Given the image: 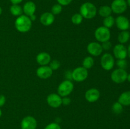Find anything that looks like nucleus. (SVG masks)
Here are the masks:
<instances>
[{"label":"nucleus","instance_id":"c756f323","mask_svg":"<svg viewBox=\"0 0 130 129\" xmlns=\"http://www.w3.org/2000/svg\"><path fill=\"white\" fill-rule=\"evenodd\" d=\"M44 129H61V127L57 123H51L46 125Z\"/></svg>","mask_w":130,"mask_h":129},{"label":"nucleus","instance_id":"7ed1b4c3","mask_svg":"<svg viewBox=\"0 0 130 129\" xmlns=\"http://www.w3.org/2000/svg\"><path fill=\"white\" fill-rule=\"evenodd\" d=\"M74 83L69 80H65L61 82L57 89L58 94L62 97L69 96L74 90Z\"/></svg>","mask_w":130,"mask_h":129},{"label":"nucleus","instance_id":"aec40b11","mask_svg":"<svg viewBox=\"0 0 130 129\" xmlns=\"http://www.w3.org/2000/svg\"><path fill=\"white\" fill-rule=\"evenodd\" d=\"M97 12L100 16L105 18L110 16L112 11L110 6H108V5H104L99 8V10H97Z\"/></svg>","mask_w":130,"mask_h":129},{"label":"nucleus","instance_id":"c9c22d12","mask_svg":"<svg viewBox=\"0 0 130 129\" xmlns=\"http://www.w3.org/2000/svg\"><path fill=\"white\" fill-rule=\"evenodd\" d=\"M10 1L12 5H19V4L21 3L24 0H10Z\"/></svg>","mask_w":130,"mask_h":129},{"label":"nucleus","instance_id":"79ce46f5","mask_svg":"<svg viewBox=\"0 0 130 129\" xmlns=\"http://www.w3.org/2000/svg\"><path fill=\"white\" fill-rule=\"evenodd\" d=\"M1 115H2V111L1 110V108H0V118H1Z\"/></svg>","mask_w":130,"mask_h":129},{"label":"nucleus","instance_id":"dca6fc26","mask_svg":"<svg viewBox=\"0 0 130 129\" xmlns=\"http://www.w3.org/2000/svg\"><path fill=\"white\" fill-rule=\"evenodd\" d=\"M51 61V56L46 52H41L36 56V61L40 66L48 65Z\"/></svg>","mask_w":130,"mask_h":129},{"label":"nucleus","instance_id":"0eeeda50","mask_svg":"<svg viewBox=\"0 0 130 129\" xmlns=\"http://www.w3.org/2000/svg\"><path fill=\"white\" fill-rule=\"evenodd\" d=\"M128 73L124 69L117 68L114 70L111 73L110 78L114 82L116 83H121L127 80Z\"/></svg>","mask_w":130,"mask_h":129},{"label":"nucleus","instance_id":"f03ea898","mask_svg":"<svg viewBox=\"0 0 130 129\" xmlns=\"http://www.w3.org/2000/svg\"><path fill=\"white\" fill-rule=\"evenodd\" d=\"M79 13L82 15L83 18L90 20L95 17L97 14V9L92 3H84L80 6Z\"/></svg>","mask_w":130,"mask_h":129},{"label":"nucleus","instance_id":"6ab92c4d","mask_svg":"<svg viewBox=\"0 0 130 129\" xmlns=\"http://www.w3.org/2000/svg\"><path fill=\"white\" fill-rule=\"evenodd\" d=\"M118 102H120L123 106H130V91H126L123 92L119 96Z\"/></svg>","mask_w":130,"mask_h":129},{"label":"nucleus","instance_id":"ea45409f","mask_svg":"<svg viewBox=\"0 0 130 129\" xmlns=\"http://www.w3.org/2000/svg\"><path fill=\"white\" fill-rule=\"evenodd\" d=\"M126 3H127V5H128V6H129L130 7V0H126Z\"/></svg>","mask_w":130,"mask_h":129},{"label":"nucleus","instance_id":"a19ab883","mask_svg":"<svg viewBox=\"0 0 130 129\" xmlns=\"http://www.w3.org/2000/svg\"><path fill=\"white\" fill-rule=\"evenodd\" d=\"M2 12H3V10H2V8H1V6H0V15L2 14Z\"/></svg>","mask_w":130,"mask_h":129},{"label":"nucleus","instance_id":"423d86ee","mask_svg":"<svg viewBox=\"0 0 130 129\" xmlns=\"http://www.w3.org/2000/svg\"><path fill=\"white\" fill-rule=\"evenodd\" d=\"M88 76V71L83 67H79L73 70L72 72V78L77 82L85 81Z\"/></svg>","mask_w":130,"mask_h":129},{"label":"nucleus","instance_id":"72a5a7b5","mask_svg":"<svg viewBox=\"0 0 130 129\" xmlns=\"http://www.w3.org/2000/svg\"><path fill=\"white\" fill-rule=\"evenodd\" d=\"M6 97L3 94L0 95V108L3 107V106L5 104V103H6Z\"/></svg>","mask_w":130,"mask_h":129},{"label":"nucleus","instance_id":"a878e982","mask_svg":"<svg viewBox=\"0 0 130 129\" xmlns=\"http://www.w3.org/2000/svg\"><path fill=\"white\" fill-rule=\"evenodd\" d=\"M123 110V106L118 101V102H114L112 106V111L114 114L119 115L121 113Z\"/></svg>","mask_w":130,"mask_h":129},{"label":"nucleus","instance_id":"58836bf2","mask_svg":"<svg viewBox=\"0 0 130 129\" xmlns=\"http://www.w3.org/2000/svg\"><path fill=\"white\" fill-rule=\"evenodd\" d=\"M128 80V82H130V73L129 74H128V76H127V80Z\"/></svg>","mask_w":130,"mask_h":129},{"label":"nucleus","instance_id":"9d476101","mask_svg":"<svg viewBox=\"0 0 130 129\" xmlns=\"http://www.w3.org/2000/svg\"><path fill=\"white\" fill-rule=\"evenodd\" d=\"M62 97L58 94L52 93L48 96L46 102L50 107L53 108H57L62 104Z\"/></svg>","mask_w":130,"mask_h":129},{"label":"nucleus","instance_id":"4468645a","mask_svg":"<svg viewBox=\"0 0 130 129\" xmlns=\"http://www.w3.org/2000/svg\"><path fill=\"white\" fill-rule=\"evenodd\" d=\"M53 71L48 65L40 66L36 70V75L41 79H47L53 74Z\"/></svg>","mask_w":130,"mask_h":129},{"label":"nucleus","instance_id":"20e7f679","mask_svg":"<svg viewBox=\"0 0 130 129\" xmlns=\"http://www.w3.org/2000/svg\"><path fill=\"white\" fill-rule=\"evenodd\" d=\"M111 34L110 29L104 26L98 27L95 31V37L99 42H104L110 40Z\"/></svg>","mask_w":130,"mask_h":129},{"label":"nucleus","instance_id":"2f4dec72","mask_svg":"<svg viewBox=\"0 0 130 129\" xmlns=\"http://www.w3.org/2000/svg\"><path fill=\"white\" fill-rule=\"evenodd\" d=\"M58 4L63 6H67L72 3V0H57Z\"/></svg>","mask_w":130,"mask_h":129},{"label":"nucleus","instance_id":"393cba45","mask_svg":"<svg viewBox=\"0 0 130 129\" xmlns=\"http://www.w3.org/2000/svg\"><path fill=\"white\" fill-rule=\"evenodd\" d=\"M83 17L80 13H75L71 17V22L73 24L76 25H80L83 22Z\"/></svg>","mask_w":130,"mask_h":129},{"label":"nucleus","instance_id":"9b49d317","mask_svg":"<svg viewBox=\"0 0 130 129\" xmlns=\"http://www.w3.org/2000/svg\"><path fill=\"white\" fill-rule=\"evenodd\" d=\"M113 54L114 57L118 59H126L128 56L127 48L124 44H118L113 49Z\"/></svg>","mask_w":130,"mask_h":129},{"label":"nucleus","instance_id":"473e14b6","mask_svg":"<svg viewBox=\"0 0 130 129\" xmlns=\"http://www.w3.org/2000/svg\"><path fill=\"white\" fill-rule=\"evenodd\" d=\"M71 102V98H70V97H69L68 96L62 97V104H63L64 106H68L69 104H70Z\"/></svg>","mask_w":130,"mask_h":129},{"label":"nucleus","instance_id":"7c9ffc66","mask_svg":"<svg viewBox=\"0 0 130 129\" xmlns=\"http://www.w3.org/2000/svg\"><path fill=\"white\" fill-rule=\"evenodd\" d=\"M103 50H105V51H108L112 47V44L109 40L106 42H102L101 44Z\"/></svg>","mask_w":130,"mask_h":129},{"label":"nucleus","instance_id":"4c0bfd02","mask_svg":"<svg viewBox=\"0 0 130 129\" xmlns=\"http://www.w3.org/2000/svg\"><path fill=\"white\" fill-rule=\"evenodd\" d=\"M127 51H128V56L130 58V44L129 45V46H128V48H127Z\"/></svg>","mask_w":130,"mask_h":129},{"label":"nucleus","instance_id":"ddd939ff","mask_svg":"<svg viewBox=\"0 0 130 129\" xmlns=\"http://www.w3.org/2000/svg\"><path fill=\"white\" fill-rule=\"evenodd\" d=\"M85 99L89 102H96L100 97V92L97 89L91 88L87 90L85 92Z\"/></svg>","mask_w":130,"mask_h":129},{"label":"nucleus","instance_id":"6e6552de","mask_svg":"<svg viewBox=\"0 0 130 129\" xmlns=\"http://www.w3.org/2000/svg\"><path fill=\"white\" fill-rule=\"evenodd\" d=\"M112 11L116 14L123 13L127 10V5L126 0H114L110 5Z\"/></svg>","mask_w":130,"mask_h":129},{"label":"nucleus","instance_id":"a211bd4d","mask_svg":"<svg viewBox=\"0 0 130 129\" xmlns=\"http://www.w3.org/2000/svg\"><path fill=\"white\" fill-rule=\"evenodd\" d=\"M23 13L27 16L34 15L36 10V6L33 1H29L25 3L23 6Z\"/></svg>","mask_w":130,"mask_h":129},{"label":"nucleus","instance_id":"f257e3e1","mask_svg":"<svg viewBox=\"0 0 130 129\" xmlns=\"http://www.w3.org/2000/svg\"><path fill=\"white\" fill-rule=\"evenodd\" d=\"M32 22L29 16L25 15H22L18 16L15 21V27L17 31L21 33L29 32L32 27Z\"/></svg>","mask_w":130,"mask_h":129},{"label":"nucleus","instance_id":"f704fd0d","mask_svg":"<svg viewBox=\"0 0 130 129\" xmlns=\"http://www.w3.org/2000/svg\"><path fill=\"white\" fill-rule=\"evenodd\" d=\"M66 78H67V80H72V72H70V71H67V72H66Z\"/></svg>","mask_w":130,"mask_h":129},{"label":"nucleus","instance_id":"5701e85b","mask_svg":"<svg viewBox=\"0 0 130 129\" xmlns=\"http://www.w3.org/2000/svg\"><path fill=\"white\" fill-rule=\"evenodd\" d=\"M94 63H95V61L93 57L89 56L84 58L83 61V67L87 70L90 69L93 67Z\"/></svg>","mask_w":130,"mask_h":129},{"label":"nucleus","instance_id":"cd10ccee","mask_svg":"<svg viewBox=\"0 0 130 129\" xmlns=\"http://www.w3.org/2000/svg\"><path fill=\"white\" fill-rule=\"evenodd\" d=\"M49 67L53 71L57 70L60 67V62L57 59H53L49 63Z\"/></svg>","mask_w":130,"mask_h":129},{"label":"nucleus","instance_id":"412c9836","mask_svg":"<svg viewBox=\"0 0 130 129\" xmlns=\"http://www.w3.org/2000/svg\"><path fill=\"white\" fill-rule=\"evenodd\" d=\"M130 38V33L128 30H123L119 34L118 40L119 44H124L128 42Z\"/></svg>","mask_w":130,"mask_h":129},{"label":"nucleus","instance_id":"39448f33","mask_svg":"<svg viewBox=\"0 0 130 129\" xmlns=\"http://www.w3.org/2000/svg\"><path fill=\"white\" fill-rule=\"evenodd\" d=\"M100 64L102 68L106 71H110L112 69L115 64L114 57L110 53H105L100 59Z\"/></svg>","mask_w":130,"mask_h":129},{"label":"nucleus","instance_id":"c85d7f7f","mask_svg":"<svg viewBox=\"0 0 130 129\" xmlns=\"http://www.w3.org/2000/svg\"><path fill=\"white\" fill-rule=\"evenodd\" d=\"M116 65L118 67V68L125 70L128 66V62L125 59H118L116 61Z\"/></svg>","mask_w":130,"mask_h":129},{"label":"nucleus","instance_id":"f3484780","mask_svg":"<svg viewBox=\"0 0 130 129\" xmlns=\"http://www.w3.org/2000/svg\"><path fill=\"white\" fill-rule=\"evenodd\" d=\"M55 21V15L51 12H44L41 15L40 22L44 26H50Z\"/></svg>","mask_w":130,"mask_h":129},{"label":"nucleus","instance_id":"1a4fd4ad","mask_svg":"<svg viewBox=\"0 0 130 129\" xmlns=\"http://www.w3.org/2000/svg\"><path fill=\"white\" fill-rule=\"evenodd\" d=\"M87 51L93 56H99L103 52L102 45L99 42H91L87 46Z\"/></svg>","mask_w":130,"mask_h":129},{"label":"nucleus","instance_id":"b1692460","mask_svg":"<svg viewBox=\"0 0 130 129\" xmlns=\"http://www.w3.org/2000/svg\"><path fill=\"white\" fill-rule=\"evenodd\" d=\"M103 24H104V27L108 28V29H110L115 25V18L112 15L104 18V20H103Z\"/></svg>","mask_w":130,"mask_h":129},{"label":"nucleus","instance_id":"f8f14e48","mask_svg":"<svg viewBox=\"0 0 130 129\" xmlns=\"http://www.w3.org/2000/svg\"><path fill=\"white\" fill-rule=\"evenodd\" d=\"M37 127V121L32 116H27L21 121L22 129H36Z\"/></svg>","mask_w":130,"mask_h":129},{"label":"nucleus","instance_id":"bb28decb","mask_svg":"<svg viewBox=\"0 0 130 129\" xmlns=\"http://www.w3.org/2000/svg\"><path fill=\"white\" fill-rule=\"evenodd\" d=\"M62 11V6L60 4L57 3L53 5L52 8V13L53 15H59Z\"/></svg>","mask_w":130,"mask_h":129},{"label":"nucleus","instance_id":"2eb2a0df","mask_svg":"<svg viewBox=\"0 0 130 129\" xmlns=\"http://www.w3.org/2000/svg\"><path fill=\"white\" fill-rule=\"evenodd\" d=\"M115 24L118 29L123 30H128L130 27V23L127 17L123 15H119L115 19Z\"/></svg>","mask_w":130,"mask_h":129},{"label":"nucleus","instance_id":"e433bc0d","mask_svg":"<svg viewBox=\"0 0 130 129\" xmlns=\"http://www.w3.org/2000/svg\"><path fill=\"white\" fill-rule=\"evenodd\" d=\"M29 18L30 19V20H31L32 22H33V21H35L36 20V16L35 15H31V16H29Z\"/></svg>","mask_w":130,"mask_h":129},{"label":"nucleus","instance_id":"4be33fe9","mask_svg":"<svg viewBox=\"0 0 130 129\" xmlns=\"http://www.w3.org/2000/svg\"><path fill=\"white\" fill-rule=\"evenodd\" d=\"M10 11L13 16L18 17L22 15L23 9L19 5H12L10 8Z\"/></svg>","mask_w":130,"mask_h":129}]
</instances>
